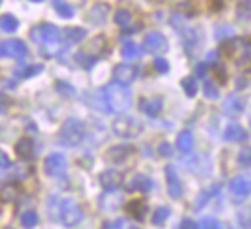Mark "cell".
I'll list each match as a JSON object with an SVG mask.
<instances>
[{
	"label": "cell",
	"mask_w": 251,
	"mask_h": 229,
	"mask_svg": "<svg viewBox=\"0 0 251 229\" xmlns=\"http://www.w3.org/2000/svg\"><path fill=\"white\" fill-rule=\"evenodd\" d=\"M104 96H106V104H108V112L110 114H120L126 112L131 104V94L126 88V84L120 82H112L104 88Z\"/></svg>",
	"instance_id": "obj_1"
},
{
	"label": "cell",
	"mask_w": 251,
	"mask_h": 229,
	"mask_svg": "<svg viewBox=\"0 0 251 229\" xmlns=\"http://www.w3.org/2000/svg\"><path fill=\"white\" fill-rule=\"evenodd\" d=\"M84 133H86V125L78 117H69L59 131V141L67 147H75L84 139Z\"/></svg>",
	"instance_id": "obj_2"
},
{
	"label": "cell",
	"mask_w": 251,
	"mask_h": 229,
	"mask_svg": "<svg viewBox=\"0 0 251 229\" xmlns=\"http://www.w3.org/2000/svg\"><path fill=\"white\" fill-rule=\"evenodd\" d=\"M112 129H114V133H116L118 137L129 139V137H137V135L141 133L143 125H141V121L135 119V117H120V119L114 121Z\"/></svg>",
	"instance_id": "obj_3"
},
{
	"label": "cell",
	"mask_w": 251,
	"mask_h": 229,
	"mask_svg": "<svg viewBox=\"0 0 251 229\" xmlns=\"http://www.w3.org/2000/svg\"><path fill=\"white\" fill-rule=\"evenodd\" d=\"M59 217L67 227H75L82 221V209L73 198H65L61 202V215Z\"/></svg>",
	"instance_id": "obj_4"
},
{
	"label": "cell",
	"mask_w": 251,
	"mask_h": 229,
	"mask_svg": "<svg viewBox=\"0 0 251 229\" xmlns=\"http://www.w3.org/2000/svg\"><path fill=\"white\" fill-rule=\"evenodd\" d=\"M31 39L35 43H41V45H49V43H57L59 37H61V31L51 25V23H41V25H35L31 29Z\"/></svg>",
	"instance_id": "obj_5"
},
{
	"label": "cell",
	"mask_w": 251,
	"mask_h": 229,
	"mask_svg": "<svg viewBox=\"0 0 251 229\" xmlns=\"http://www.w3.org/2000/svg\"><path fill=\"white\" fill-rule=\"evenodd\" d=\"M43 168H45V172H47L49 176H53V178L63 176V174L67 172V159H65V155H61V153H51V155L45 159Z\"/></svg>",
	"instance_id": "obj_6"
},
{
	"label": "cell",
	"mask_w": 251,
	"mask_h": 229,
	"mask_svg": "<svg viewBox=\"0 0 251 229\" xmlns=\"http://www.w3.org/2000/svg\"><path fill=\"white\" fill-rule=\"evenodd\" d=\"M143 45H145V49H147L149 53H155V55H157V53H165L167 47H169L165 35L159 33V31H151V33H147Z\"/></svg>",
	"instance_id": "obj_7"
},
{
	"label": "cell",
	"mask_w": 251,
	"mask_h": 229,
	"mask_svg": "<svg viewBox=\"0 0 251 229\" xmlns=\"http://www.w3.org/2000/svg\"><path fill=\"white\" fill-rule=\"evenodd\" d=\"M165 176H167V190H169L171 198H180L182 196V184H180V178H178L176 168L173 164L165 166Z\"/></svg>",
	"instance_id": "obj_8"
},
{
	"label": "cell",
	"mask_w": 251,
	"mask_h": 229,
	"mask_svg": "<svg viewBox=\"0 0 251 229\" xmlns=\"http://www.w3.org/2000/svg\"><path fill=\"white\" fill-rule=\"evenodd\" d=\"M114 76H116V82L127 86L129 82L135 80V76H137V67H133V65H129V63L118 65V67L114 69Z\"/></svg>",
	"instance_id": "obj_9"
},
{
	"label": "cell",
	"mask_w": 251,
	"mask_h": 229,
	"mask_svg": "<svg viewBox=\"0 0 251 229\" xmlns=\"http://www.w3.org/2000/svg\"><path fill=\"white\" fill-rule=\"evenodd\" d=\"M229 192L235 196V200H241V198L249 196L251 194V180L243 178V176H235L229 182Z\"/></svg>",
	"instance_id": "obj_10"
},
{
	"label": "cell",
	"mask_w": 251,
	"mask_h": 229,
	"mask_svg": "<svg viewBox=\"0 0 251 229\" xmlns=\"http://www.w3.org/2000/svg\"><path fill=\"white\" fill-rule=\"evenodd\" d=\"M2 47H4V55L14 57V59H24L27 55V47L20 39H8V41H4Z\"/></svg>",
	"instance_id": "obj_11"
},
{
	"label": "cell",
	"mask_w": 251,
	"mask_h": 229,
	"mask_svg": "<svg viewBox=\"0 0 251 229\" xmlns=\"http://www.w3.org/2000/svg\"><path fill=\"white\" fill-rule=\"evenodd\" d=\"M131 147L129 145H118V147H110L108 151H106V160L108 162H112V164H120V162H124L129 155H131Z\"/></svg>",
	"instance_id": "obj_12"
},
{
	"label": "cell",
	"mask_w": 251,
	"mask_h": 229,
	"mask_svg": "<svg viewBox=\"0 0 251 229\" xmlns=\"http://www.w3.org/2000/svg\"><path fill=\"white\" fill-rule=\"evenodd\" d=\"M175 27L180 31L182 43H184L186 51H192L194 47H198V43H200V33H198L194 27H186V25H175Z\"/></svg>",
	"instance_id": "obj_13"
},
{
	"label": "cell",
	"mask_w": 251,
	"mask_h": 229,
	"mask_svg": "<svg viewBox=\"0 0 251 229\" xmlns=\"http://www.w3.org/2000/svg\"><path fill=\"white\" fill-rule=\"evenodd\" d=\"M155 184H153V180L149 178V176H145V174H133L131 178H129V182H127V188L131 190V192H147V190H151Z\"/></svg>",
	"instance_id": "obj_14"
},
{
	"label": "cell",
	"mask_w": 251,
	"mask_h": 229,
	"mask_svg": "<svg viewBox=\"0 0 251 229\" xmlns=\"http://www.w3.org/2000/svg\"><path fill=\"white\" fill-rule=\"evenodd\" d=\"M224 139L229 141V143H239V141H245L247 139V131L241 125H237V123H229L224 129Z\"/></svg>",
	"instance_id": "obj_15"
},
{
	"label": "cell",
	"mask_w": 251,
	"mask_h": 229,
	"mask_svg": "<svg viewBox=\"0 0 251 229\" xmlns=\"http://www.w3.org/2000/svg\"><path fill=\"white\" fill-rule=\"evenodd\" d=\"M16 151H18V155H20L22 159H25V160L33 159V157H35V143H33V139L24 137L22 141H18Z\"/></svg>",
	"instance_id": "obj_16"
},
{
	"label": "cell",
	"mask_w": 251,
	"mask_h": 229,
	"mask_svg": "<svg viewBox=\"0 0 251 229\" xmlns=\"http://www.w3.org/2000/svg\"><path fill=\"white\" fill-rule=\"evenodd\" d=\"M120 180H122V174L118 170H106L100 174V184L106 188V190H116L120 186Z\"/></svg>",
	"instance_id": "obj_17"
},
{
	"label": "cell",
	"mask_w": 251,
	"mask_h": 229,
	"mask_svg": "<svg viewBox=\"0 0 251 229\" xmlns=\"http://www.w3.org/2000/svg\"><path fill=\"white\" fill-rule=\"evenodd\" d=\"M114 20H116V23L124 31H137L139 29V25H131V14H129V10H118L116 16H114Z\"/></svg>",
	"instance_id": "obj_18"
},
{
	"label": "cell",
	"mask_w": 251,
	"mask_h": 229,
	"mask_svg": "<svg viewBox=\"0 0 251 229\" xmlns=\"http://www.w3.org/2000/svg\"><path fill=\"white\" fill-rule=\"evenodd\" d=\"M84 35H86V31L80 29V27H67V29L61 31V37L67 43H78V41L84 39Z\"/></svg>",
	"instance_id": "obj_19"
},
{
	"label": "cell",
	"mask_w": 251,
	"mask_h": 229,
	"mask_svg": "<svg viewBox=\"0 0 251 229\" xmlns=\"http://www.w3.org/2000/svg\"><path fill=\"white\" fill-rule=\"evenodd\" d=\"M141 110L147 115H157L163 110V100L161 98H149V100H141Z\"/></svg>",
	"instance_id": "obj_20"
},
{
	"label": "cell",
	"mask_w": 251,
	"mask_h": 229,
	"mask_svg": "<svg viewBox=\"0 0 251 229\" xmlns=\"http://www.w3.org/2000/svg\"><path fill=\"white\" fill-rule=\"evenodd\" d=\"M176 147L180 149V153H192L194 149V137L190 131H180V135L176 137Z\"/></svg>",
	"instance_id": "obj_21"
},
{
	"label": "cell",
	"mask_w": 251,
	"mask_h": 229,
	"mask_svg": "<svg viewBox=\"0 0 251 229\" xmlns=\"http://www.w3.org/2000/svg\"><path fill=\"white\" fill-rule=\"evenodd\" d=\"M127 213L133 215L135 219H143L145 213H147L145 202H143V200H133V202H129V204H127Z\"/></svg>",
	"instance_id": "obj_22"
},
{
	"label": "cell",
	"mask_w": 251,
	"mask_h": 229,
	"mask_svg": "<svg viewBox=\"0 0 251 229\" xmlns=\"http://www.w3.org/2000/svg\"><path fill=\"white\" fill-rule=\"evenodd\" d=\"M108 4H94L92 6V10L88 12V18L94 22V23H100V22H104L106 20V16H108Z\"/></svg>",
	"instance_id": "obj_23"
},
{
	"label": "cell",
	"mask_w": 251,
	"mask_h": 229,
	"mask_svg": "<svg viewBox=\"0 0 251 229\" xmlns=\"http://www.w3.org/2000/svg\"><path fill=\"white\" fill-rule=\"evenodd\" d=\"M122 55L126 59H139L141 57V47L135 41H126L122 45Z\"/></svg>",
	"instance_id": "obj_24"
},
{
	"label": "cell",
	"mask_w": 251,
	"mask_h": 229,
	"mask_svg": "<svg viewBox=\"0 0 251 229\" xmlns=\"http://www.w3.org/2000/svg\"><path fill=\"white\" fill-rule=\"evenodd\" d=\"M53 8L61 18H73L75 16V8L65 0H53Z\"/></svg>",
	"instance_id": "obj_25"
},
{
	"label": "cell",
	"mask_w": 251,
	"mask_h": 229,
	"mask_svg": "<svg viewBox=\"0 0 251 229\" xmlns=\"http://www.w3.org/2000/svg\"><path fill=\"white\" fill-rule=\"evenodd\" d=\"M90 102H92V108H96V110H100V112H108L104 88H102V90H96L94 94H90Z\"/></svg>",
	"instance_id": "obj_26"
},
{
	"label": "cell",
	"mask_w": 251,
	"mask_h": 229,
	"mask_svg": "<svg viewBox=\"0 0 251 229\" xmlns=\"http://www.w3.org/2000/svg\"><path fill=\"white\" fill-rule=\"evenodd\" d=\"M241 110H243V100H241L237 94L227 96V100H226V112L237 114V112H241Z\"/></svg>",
	"instance_id": "obj_27"
},
{
	"label": "cell",
	"mask_w": 251,
	"mask_h": 229,
	"mask_svg": "<svg viewBox=\"0 0 251 229\" xmlns=\"http://www.w3.org/2000/svg\"><path fill=\"white\" fill-rule=\"evenodd\" d=\"M237 221H239L241 229H251V204L237 211Z\"/></svg>",
	"instance_id": "obj_28"
},
{
	"label": "cell",
	"mask_w": 251,
	"mask_h": 229,
	"mask_svg": "<svg viewBox=\"0 0 251 229\" xmlns=\"http://www.w3.org/2000/svg\"><path fill=\"white\" fill-rule=\"evenodd\" d=\"M0 27H2L4 31L12 33V31L18 29V20H16L12 14H4V16H0Z\"/></svg>",
	"instance_id": "obj_29"
},
{
	"label": "cell",
	"mask_w": 251,
	"mask_h": 229,
	"mask_svg": "<svg viewBox=\"0 0 251 229\" xmlns=\"http://www.w3.org/2000/svg\"><path fill=\"white\" fill-rule=\"evenodd\" d=\"M169 213H171V209H169V207H165V206H161V207H157V209L153 211L151 221H153L155 225H163V223L169 219Z\"/></svg>",
	"instance_id": "obj_30"
},
{
	"label": "cell",
	"mask_w": 251,
	"mask_h": 229,
	"mask_svg": "<svg viewBox=\"0 0 251 229\" xmlns=\"http://www.w3.org/2000/svg\"><path fill=\"white\" fill-rule=\"evenodd\" d=\"M180 86L184 88L186 96H194L196 90H198V80H196V76H186V78H182Z\"/></svg>",
	"instance_id": "obj_31"
},
{
	"label": "cell",
	"mask_w": 251,
	"mask_h": 229,
	"mask_svg": "<svg viewBox=\"0 0 251 229\" xmlns=\"http://www.w3.org/2000/svg\"><path fill=\"white\" fill-rule=\"evenodd\" d=\"M218 192H220V186H218V184H214V186H210L208 190H204V192L200 194V198L196 200V207H202V206H204V204H206L210 198H214Z\"/></svg>",
	"instance_id": "obj_32"
},
{
	"label": "cell",
	"mask_w": 251,
	"mask_h": 229,
	"mask_svg": "<svg viewBox=\"0 0 251 229\" xmlns=\"http://www.w3.org/2000/svg\"><path fill=\"white\" fill-rule=\"evenodd\" d=\"M39 223V217H37V213L35 211H24L22 213V225L25 227V229H31V227H35Z\"/></svg>",
	"instance_id": "obj_33"
},
{
	"label": "cell",
	"mask_w": 251,
	"mask_h": 229,
	"mask_svg": "<svg viewBox=\"0 0 251 229\" xmlns=\"http://www.w3.org/2000/svg\"><path fill=\"white\" fill-rule=\"evenodd\" d=\"M41 70H43L41 65H31V67H25V69L16 70V78H29V76H33V74H37Z\"/></svg>",
	"instance_id": "obj_34"
},
{
	"label": "cell",
	"mask_w": 251,
	"mask_h": 229,
	"mask_svg": "<svg viewBox=\"0 0 251 229\" xmlns=\"http://www.w3.org/2000/svg\"><path fill=\"white\" fill-rule=\"evenodd\" d=\"M237 162L241 166H251V147H243L237 153Z\"/></svg>",
	"instance_id": "obj_35"
},
{
	"label": "cell",
	"mask_w": 251,
	"mask_h": 229,
	"mask_svg": "<svg viewBox=\"0 0 251 229\" xmlns=\"http://www.w3.org/2000/svg\"><path fill=\"white\" fill-rule=\"evenodd\" d=\"M198 227H200V229H224L222 223H220L216 217H204Z\"/></svg>",
	"instance_id": "obj_36"
},
{
	"label": "cell",
	"mask_w": 251,
	"mask_h": 229,
	"mask_svg": "<svg viewBox=\"0 0 251 229\" xmlns=\"http://www.w3.org/2000/svg\"><path fill=\"white\" fill-rule=\"evenodd\" d=\"M75 59H76V63L80 65V67H92V63L96 61V57H90V55H86V53H76L75 55Z\"/></svg>",
	"instance_id": "obj_37"
},
{
	"label": "cell",
	"mask_w": 251,
	"mask_h": 229,
	"mask_svg": "<svg viewBox=\"0 0 251 229\" xmlns=\"http://www.w3.org/2000/svg\"><path fill=\"white\" fill-rule=\"evenodd\" d=\"M204 96L210 98V100H216L218 98V88H216L214 82H210V80L204 82Z\"/></svg>",
	"instance_id": "obj_38"
},
{
	"label": "cell",
	"mask_w": 251,
	"mask_h": 229,
	"mask_svg": "<svg viewBox=\"0 0 251 229\" xmlns=\"http://www.w3.org/2000/svg\"><path fill=\"white\" fill-rule=\"evenodd\" d=\"M249 16H251V4H249V2H241V4H239L237 18H239V20H249Z\"/></svg>",
	"instance_id": "obj_39"
},
{
	"label": "cell",
	"mask_w": 251,
	"mask_h": 229,
	"mask_svg": "<svg viewBox=\"0 0 251 229\" xmlns=\"http://www.w3.org/2000/svg\"><path fill=\"white\" fill-rule=\"evenodd\" d=\"M153 65H155V69H157L159 72H167V70H169V63H167L163 57H157Z\"/></svg>",
	"instance_id": "obj_40"
},
{
	"label": "cell",
	"mask_w": 251,
	"mask_h": 229,
	"mask_svg": "<svg viewBox=\"0 0 251 229\" xmlns=\"http://www.w3.org/2000/svg\"><path fill=\"white\" fill-rule=\"evenodd\" d=\"M178 229H200V227H198L196 221H192V219H182V221L178 223Z\"/></svg>",
	"instance_id": "obj_41"
},
{
	"label": "cell",
	"mask_w": 251,
	"mask_h": 229,
	"mask_svg": "<svg viewBox=\"0 0 251 229\" xmlns=\"http://www.w3.org/2000/svg\"><path fill=\"white\" fill-rule=\"evenodd\" d=\"M12 162H10V157L0 149V168H10Z\"/></svg>",
	"instance_id": "obj_42"
},
{
	"label": "cell",
	"mask_w": 251,
	"mask_h": 229,
	"mask_svg": "<svg viewBox=\"0 0 251 229\" xmlns=\"http://www.w3.org/2000/svg\"><path fill=\"white\" fill-rule=\"evenodd\" d=\"M159 153H161L163 157H171V155H173V147H171L169 143H161V145H159Z\"/></svg>",
	"instance_id": "obj_43"
},
{
	"label": "cell",
	"mask_w": 251,
	"mask_h": 229,
	"mask_svg": "<svg viewBox=\"0 0 251 229\" xmlns=\"http://www.w3.org/2000/svg\"><path fill=\"white\" fill-rule=\"evenodd\" d=\"M206 70H208V69H206V63H202V65L196 67V74H194V76H196V78H204V76H206Z\"/></svg>",
	"instance_id": "obj_44"
},
{
	"label": "cell",
	"mask_w": 251,
	"mask_h": 229,
	"mask_svg": "<svg viewBox=\"0 0 251 229\" xmlns=\"http://www.w3.org/2000/svg\"><path fill=\"white\" fill-rule=\"evenodd\" d=\"M122 225H124V219H116V221H112V223H106L104 229H118V227H122Z\"/></svg>",
	"instance_id": "obj_45"
},
{
	"label": "cell",
	"mask_w": 251,
	"mask_h": 229,
	"mask_svg": "<svg viewBox=\"0 0 251 229\" xmlns=\"http://www.w3.org/2000/svg\"><path fill=\"white\" fill-rule=\"evenodd\" d=\"M206 63H218V51H210L208 55H206Z\"/></svg>",
	"instance_id": "obj_46"
},
{
	"label": "cell",
	"mask_w": 251,
	"mask_h": 229,
	"mask_svg": "<svg viewBox=\"0 0 251 229\" xmlns=\"http://www.w3.org/2000/svg\"><path fill=\"white\" fill-rule=\"evenodd\" d=\"M0 57H4V47L0 45Z\"/></svg>",
	"instance_id": "obj_47"
},
{
	"label": "cell",
	"mask_w": 251,
	"mask_h": 229,
	"mask_svg": "<svg viewBox=\"0 0 251 229\" xmlns=\"http://www.w3.org/2000/svg\"><path fill=\"white\" fill-rule=\"evenodd\" d=\"M31 2H43V0H31Z\"/></svg>",
	"instance_id": "obj_48"
},
{
	"label": "cell",
	"mask_w": 251,
	"mask_h": 229,
	"mask_svg": "<svg viewBox=\"0 0 251 229\" xmlns=\"http://www.w3.org/2000/svg\"><path fill=\"white\" fill-rule=\"evenodd\" d=\"M129 229H139V227H129Z\"/></svg>",
	"instance_id": "obj_49"
},
{
	"label": "cell",
	"mask_w": 251,
	"mask_h": 229,
	"mask_svg": "<svg viewBox=\"0 0 251 229\" xmlns=\"http://www.w3.org/2000/svg\"><path fill=\"white\" fill-rule=\"evenodd\" d=\"M226 229H233V227H226Z\"/></svg>",
	"instance_id": "obj_50"
}]
</instances>
